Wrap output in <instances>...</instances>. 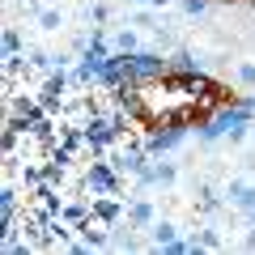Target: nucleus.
Segmentation results:
<instances>
[{"instance_id":"nucleus-4","label":"nucleus","mask_w":255,"mask_h":255,"mask_svg":"<svg viewBox=\"0 0 255 255\" xmlns=\"http://www.w3.org/2000/svg\"><path fill=\"white\" fill-rule=\"evenodd\" d=\"M170 73H204V64L196 60L187 47H174V55H170Z\"/></svg>"},{"instance_id":"nucleus-2","label":"nucleus","mask_w":255,"mask_h":255,"mask_svg":"<svg viewBox=\"0 0 255 255\" xmlns=\"http://www.w3.org/2000/svg\"><path fill=\"white\" fill-rule=\"evenodd\" d=\"M226 200L234 204V209H255V183H247V179H230L226 183Z\"/></svg>"},{"instance_id":"nucleus-17","label":"nucleus","mask_w":255,"mask_h":255,"mask_svg":"<svg viewBox=\"0 0 255 255\" xmlns=\"http://www.w3.org/2000/svg\"><path fill=\"white\" fill-rule=\"evenodd\" d=\"M128 4H149V0H128Z\"/></svg>"},{"instance_id":"nucleus-1","label":"nucleus","mask_w":255,"mask_h":255,"mask_svg":"<svg viewBox=\"0 0 255 255\" xmlns=\"http://www.w3.org/2000/svg\"><path fill=\"white\" fill-rule=\"evenodd\" d=\"M132 68H136V77H162L170 73V60L157 51H132Z\"/></svg>"},{"instance_id":"nucleus-5","label":"nucleus","mask_w":255,"mask_h":255,"mask_svg":"<svg viewBox=\"0 0 255 255\" xmlns=\"http://www.w3.org/2000/svg\"><path fill=\"white\" fill-rule=\"evenodd\" d=\"M174 238H179V226H174V221H153V247L157 251H166Z\"/></svg>"},{"instance_id":"nucleus-15","label":"nucleus","mask_w":255,"mask_h":255,"mask_svg":"<svg viewBox=\"0 0 255 255\" xmlns=\"http://www.w3.org/2000/svg\"><path fill=\"white\" fill-rule=\"evenodd\" d=\"M149 4H153V9H166V4H170V0H149Z\"/></svg>"},{"instance_id":"nucleus-16","label":"nucleus","mask_w":255,"mask_h":255,"mask_svg":"<svg viewBox=\"0 0 255 255\" xmlns=\"http://www.w3.org/2000/svg\"><path fill=\"white\" fill-rule=\"evenodd\" d=\"M247 221H251V226H255V209H247Z\"/></svg>"},{"instance_id":"nucleus-9","label":"nucleus","mask_w":255,"mask_h":255,"mask_svg":"<svg viewBox=\"0 0 255 255\" xmlns=\"http://www.w3.org/2000/svg\"><path fill=\"white\" fill-rule=\"evenodd\" d=\"M34 21H38L43 30H60V26H64V13H60V9H43Z\"/></svg>"},{"instance_id":"nucleus-6","label":"nucleus","mask_w":255,"mask_h":255,"mask_svg":"<svg viewBox=\"0 0 255 255\" xmlns=\"http://www.w3.org/2000/svg\"><path fill=\"white\" fill-rule=\"evenodd\" d=\"M153 170H157V187H174V179H179L174 162H153Z\"/></svg>"},{"instance_id":"nucleus-7","label":"nucleus","mask_w":255,"mask_h":255,"mask_svg":"<svg viewBox=\"0 0 255 255\" xmlns=\"http://www.w3.org/2000/svg\"><path fill=\"white\" fill-rule=\"evenodd\" d=\"M115 51H140L136 30H119V34H115Z\"/></svg>"},{"instance_id":"nucleus-10","label":"nucleus","mask_w":255,"mask_h":255,"mask_svg":"<svg viewBox=\"0 0 255 255\" xmlns=\"http://www.w3.org/2000/svg\"><path fill=\"white\" fill-rule=\"evenodd\" d=\"M4 55H21V34L17 30H4Z\"/></svg>"},{"instance_id":"nucleus-14","label":"nucleus","mask_w":255,"mask_h":255,"mask_svg":"<svg viewBox=\"0 0 255 255\" xmlns=\"http://www.w3.org/2000/svg\"><path fill=\"white\" fill-rule=\"evenodd\" d=\"M243 247H247V251H255V230H251V234L243 238Z\"/></svg>"},{"instance_id":"nucleus-8","label":"nucleus","mask_w":255,"mask_h":255,"mask_svg":"<svg viewBox=\"0 0 255 255\" xmlns=\"http://www.w3.org/2000/svg\"><path fill=\"white\" fill-rule=\"evenodd\" d=\"M234 81L243 85V90H251V85H255V64H251V60H243V64L234 68Z\"/></svg>"},{"instance_id":"nucleus-12","label":"nucleus","mask_w":255,"mask_h":255,"mask_svg":"<svg viewBox=\"0 0 255 255\" xmlns=\"http://www.w3.org/2000/svg\"><path fill=\"white\" fill-rule=\"evenodd\" d=\"M204 9H209V0H183V13H187V17H200Z\"/></svg>"},{"instance_id":"nucleus-3","label":"nucleus","mask_w":255,"mask_h":255,"mask_svg":"<svg viewBox=\"0 0 255 255\" xmlns=\"http://www.w3.org/2000/svg\"><path fill=\"white\" fill-rule=\"evenodd\" d=\"M153 221H157V213H153L149 200H132L128 204V226L132 230H153Z\"/></svg>"},{"instance_id":"nucleus-11","label":"nucleus","mask_w":255,"mask_h":255,"mask_svg":"<svg viewBox=\"0 0 255 255\" xmlns=\"http://www.w3.org/2000/svg\"><path fill=\"white\" fill-rule=\"evenodd\" d=\"M200 243H204V251H221V247H226V243H221V234H213V230H204Z\"/></svg>"},{"instance_id":"nucleus-13","label":"nucleus","mask_w":255,"mask_h":255,"mask_svg":"<svg viewBox=\"0 0 255 255\" xmlns=\"http://www.w3.org/2000/svg\"><path fill=\"white\" fill-rule=\"evenodd\" d=\"M90 21H111V9L107 4H90Z\"/></svg>"}]
</instances>
